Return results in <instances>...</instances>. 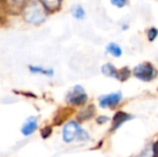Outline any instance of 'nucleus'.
<instances>
[{
  "instance_id": "1",
  "label": "nucleus",
  "mask_w": 158,
  "mask_h": 157,
  "mask_svg": "<svg viewBox=\"0 0 158 157\" xmlns=\"http://www.w3.org/2000/svg\"><path fill=\"white\" fill-rule=\"evenodd\" d=\"M21 14L26 23L38 26L48 19L50 13L39 0H28L24 6Z\"/></svg>"
},
{
  "instance_id": "2",
  "label": "nucleus",
  "mask_w": 158,
  "mask_h": 157,
  "mask_svg": "<svg viewBox=\"0 0 158 157\" xmlns=\"http://www.w3.org/2000/svg\"><path fill=\"white\" fill-rule=\"evenodd\" d=\"M61 137L64 143H72L74 141L77 142H87L90 140V136L82 125L75 119L69 121L64 124L61 131Z\"/></svg>"
},
{
  "instance_id": "3",
  "label": "nucleus",
  "mask_w": 158,
  "mask_h": 157,
  "mask_svg": "<svg viewBox=\"0 0 158 157\" xmlns=\"http://www.w3.org/2000/svg\"><path fill=\"white\" fill-rule=\"evenodd\" d=\"M131 73L133 78H135L138 81H141L143 83H151L157 79L158 69L150 61H143L135 66L131 70Z\"/></svg>"
},
{
  "instance_id": "4",
  "label": "nucleus",
  "mask_w": 158,
  "mask_h": 157,
  "mask_svg": "<svg viewBox=\"0 0 158 157\" xmlns=\"http://www.w3.org/2000/svg\"><path fill=\"white\" fill-rule=\"evenodd\" d=\"M66 101L70 105L73 107H85L88 101V95L86 93L85 88L82 85L77 84L70 88L66 95Z\"/></svg>"
},
{
  "instance_id": "5",
  "label": "nucleus",
  "mask_w": 158,
  "mask_h": 157,
  "mask_svg": "<svg viewBox=\"0 0 158 157\" xmlns=\"http://www.w3.org/2000/svg\"><path fill=\"white\" fill-rule=\"evenodd\" d=\"M101 73L106 78L109 79H114L119 82H125L127 81L130 76H132L131 70L128 68H123V69H118L115 65L112 63H106L101 66Z\"/></svg>"
},
{
  "instance_id": "6",
  "label": "nucleus",
  "mask_w": 158,
  "mask_h": 157,
  "mask_svg": "<svg viewBox=\"0 0 158 157\" xmlns=\"http://www.w3.org/2000/svg\"><path fill=\"white\" fill-rule=\"evenodd\" d=\"M124 100V95L121 90L103 94L98 97V107L103 110L116 109Z\"/></svg>"
},
{
  "instance_id": "7",
  "label": "nucleus",
  "mask_w": 158,
  "mask_h": 157,
  "mask_svg": "<svg viewBox=\"0 0 158 157\" xmlns=\"http://www.w3.org/2000/svg\"><path fill=\"white\" fill-rule=\"evenodd\" d=\"M135 116L133 114H130V113H127V112L123 111V110H118L114 113L113 118H111V127H110V132L113 134L115 132L117 129L122 127L124 124H126L127 122L129 121H132Z\"/></svg>"
},
{
  "instance_id": "8",
  "label": "nucleus",
  "mask_w": 158,
  "mask_h": 157,
  "mask_svg": "<svg viewBox=\"0 0 158 157\" xmlns=\"http://www.w3.org/2000/svg\"><path fill=\"white\" fill-rule=\"evenodd\" d=\"M4 10L11 13H21L28 0H0Z\"/></svg>"
},
{
  "instance_id": "9",
  "label": "nucleus",
  "mask_w": 158,
  "mask_h": 157,
  "mask_svg": "<svg viewBox=\"0 0 158 157\" xmlns=\"http://www.w3.org/2000/svg\"><path fill=\"white\" fill-rule=\"evenodd\" d=\"M37 128H38V118L35 116H30L23 124V126L21 128V132L23 136L28 137V136H31L33 132L37 130Z\"/></svg>"
},
{
  "instance_id": "10",
  "label": "nucleus",
  "mask_w": 158,
  "mask_h": 157,
  "mask_svg": "<svg viewBox=\"0 0 158 157\" xmlns=\"http://www.w3.org/2000/svg\"><path fill=\"white\" fill-rule=\"evenodd\" d=\"M135 157H158V140L148 143L144 149Z\"/></svg>"
},
{
  "instance_id": "11",
  "label": "nucleus",
  "mask_w": 158,
  "mask_h": 157,
  "mask_svg": "<svg viewBox=\"0 0 158 157\" xmlns=\"http://www.w3.org/2000/svg\"><path fill=\"white\" fill-rule=\"evenodd\" d=\"M106 53L113 58H121L123 56V48L116 42H109L106 46Z\"/></svg>"
},
{
  "instance_id": "12",
  "label": "nucleus",
  "mask_w": 158,
  "mask_h": 157,
  "mask_svg": "<svg viewBox=\"0 0 158 157\" xmlns=\"http://www.w3.org/2000/svg\"><path fill=\"white\" fill-rule=\"evenodd\" d=\"M44 8L48 11V13H54L56 11L60 10L61 4H63V0H39Z\"/></svg>"
},
{
  "instance_id": "13",
  "label": "nucleus",
  "mask_w": 158,
  "mask_h": 157,
  "mask_svg": "<svg viewBox=\"0 0 158 157\" xmlns=\"http://www.w3.org/2000/svg\"><path fill=\"white\" fill-rule=\"evenodd\" d=\"M28 70H29L31 73L33 74H41L44 76H54V70L50 69V68H44V67H40V66H35V65H29L28 66Z\"/></svg>"
},
{
  "instance_id": "14",
  "label": "nucleus",
  "mask_w": 158,
  "mask_h": 157,
  "mask_svg": "<svg viewBox=\"0 0 158 157\" xmlns=\"http://www.w3.org/2000/svg\"><path fill=\"white\" fill-rule=\"evenodd\" d=\"M71 15L73 16V19H77V21H83L86 16V11L81 4H73L70 9Z\"/></svg>"
},
{
  "instance_id": "15",
  "label": "nucleus",
  "mask_w": 158,
  "mask_h": 157,
  "mask_svg": "<svg viewBox=\"0 0 158 157\" xmlns=\"http://www.w3.org/2000/svg\"><path fill=\"white\" fill-rule=\"evenodd\" d=\"M94 115H95L94 105H85V107H83V109L79 112L77 119H79V121H87V119L92 118Z\"/></svg>"
},
{
  "instance_id": "16",
  "label": "nucleus",
  "mask_w": 158,
  "mask_h": 157,
  "mask_svg": "<svg viewBox=\"0 0 158 157\" xmlns=\"http://www.w3.org/2000/svg\"><path fill=\"white\" fill-rule=\"evenodd\" d=\"M145 35H146V39H148V42H154L155 40L158 38V28L155 27V26H152V27L148 28Z\"/></svg>"
},
{
  "instance_id": "17",
  "label": "nucleus",
  "mask_w": 158,
  "mask_h": 157,
  "mask_svg": "<svg viewBox=\"0 0 158 157\" xmlns=\"http://www.w3.org/2000/svg\"><path fill=\"white\" fill-rule=\"evenodd\" d=\"M111 118H109L108 115H98L96 116V123L97 125L102 126V125H106L108 123H111Z\"/></svg>"
},
{
  "instance_id": "18",
  "label": "nucleus",
  "mask_w": 158,
  "mask_h": 157,
  "mask_svg": "<svg viewBox=\"0 0 158 157\" xmlns=\"http://www.w3.org/2000/svg\"><path fill=\"white\" fill-rule=\"evenodd\" d=\"M110 3L114 8L123 9L128 4V0H110Z\"/></svg>"
},
{
  "instance_id": "19",
  "label": "nucleus",
  "mask_w": 158,
  "mask_h": 157,
  "mask_svg": "<svg viewBox=\"0 0 158 157\" xmlns=\"http://www.w3.org/2000/svg\"><path fill=\"white\" fill-rule=\"evenodd\" d=\"M129 28H130L129 23H125V22H123V23L121 24V29L123 30V31H126V30H128Z\"/></svg>"
}]
</instances>
